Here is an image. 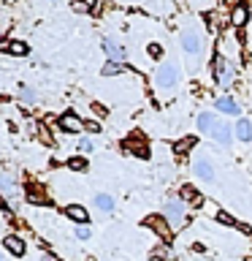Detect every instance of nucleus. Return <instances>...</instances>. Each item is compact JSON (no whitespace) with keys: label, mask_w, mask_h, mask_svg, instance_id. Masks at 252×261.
Listing matches in <instances>:
<instances>
[{"label":"nucleus","mask_w":252,"mask_h":261,"mask_svg":"<svg viewBox=\"0 0 252 261\" xmlns=\"http://www.w3.org/2000/svg\"><path fill=\"white\" fill-rule=\"evenodd\" d=\"M0 261H3V256H0Z\"/></svg>","instance_id":"obj_36"},{"label":"nucleus","mask_w":252,"mask_h":261,"mask_svg":"<svg viewBox=\"0 0 252 261\" xmlns=\"http://www.w3.org/2000/svg\"><path fill=\"white\" fill-rule=\"evenodd\" d=\"M217 125H219V120L214 117V114H209V112H203L201 117H198V128H201V130H206V134H214Z\"/></svg>","instance_id":"obj_15"},{"label":"nucleus","mask_w":252,"mask_h":261,"mask_svg":"<svg viewBox=\"0 0 252 261\" xmlns=\"http://www.w3.org/2000/svg\"><path fill=\"white\" fill-rule=\"evenodd\" d=\"M179 196H182V201L190 204V207H201V204H203V196H201V191L195 185H182Z\"/></svg>","instance_id":"obj_9"},{"label":"nucleus","mask_w":252,"mask_h":261,"mask_svg":"<svg viewBox=\"0 0 252 261\" xmlns=\"http://www.w3.org/2000/svg\"><path fill=\"white\" fill-rule=\"evenodd\" d=\"M68 169H71V171H84V169H87V161L81 158V155H76V158L68 161Z\"/></svg>","instance_id":"obj_25"},{"label":"nucleus","mask_w":252,"mask_h":261,"mask_svg":"<svg viewBox=\"0 0 252 261\" xmlns=\"http://www.w3.org/2000/svg\"><path fill=\"white\" fill-rule=\"evenodd\" d=\"M193 171H195V174H198L201 179H206V182H211V179H214V166H211L206 158H198V161H195Z\"/></svg>","instance_id":"obj_14"},{"label":"nucleus","mask_w":252,"mask_h":261,"mask_svg":"<svg viewBox=\"0 0 252 261\" xmlns=\"http://www.w3.org/2000/svg\"><path fill=\"white\" fill-rule=\"evenodd\" d=\"M19 98H22V101H27V103H33V101H36V90H30L27 85H22L19 87Z\"/></svg>","instance_id":"obj_28"},{"label":"nucleus","mask_w":252,"mask_h":261,"mask_svg":"<svg viewBox=\"0 0 252 261\" xmlns=\"http://www.w3.org/2000/svg\"><path fill=\"white\" fill-rule=\"evenodd\" d=\"M92 112L101 114V117H106V106H101V103H92Z\"/></svg>","instance_id":"obj_33"},{"label":"nucleus","mask_w":252,"mask_h":261,"mask_svg":"<svg viewBox=\"0 0 252 261\" xmlns=\"http://www.w3.org/2000/svg\"><path fill=\"white\" fill-rule=\"evenodd\" d=\"M6 248L11 250L14 256H24V242H22V237H16V234L6 237Z\"/></svg>","instance_id":"obj_17"},{"label":"nucleus","mask_w":252,"mask_h":261,"mask_svg":"<svg viewBox=\"0 0 252 261\" xmlns=\"http://www.w3.org/2000/svg\"><path fill=\"white\" fill-rule=\"evenodd\" d=\"M176 79H179V71H176V65H160L158 73H154V87L158 90H168V87H174L176 85Z\"/></svg>","instance_id":"obj_4"},{"label":"nucleus","mask_w":252,"mask_h":261,"mask_svg":"<svg viewBox=\"0 0 252 261\" xmlns=\"http://www.w3.org/2000/svg\"><path fill=\"white\" fill-rule=\"evenodd\" d=\"M146 226H149L152 231L158 234L160 240H166V242L171 240V231H174V228L168 226V220H166V215H149V218H146Z\"/></svg>","instance_id":"obj_5"},{"label":"nucleus","mask_w":252,"mask_h":261,"mask_svg":"<svg viewBox=\"0 0 252 261\" xmlns=\"http://www.w3.org/2000/svg\"><path fill=\"white\" fill-rule=\"evenodd\" d=\"M179 44H182L184 55H190V57L201 55V36H198V30H195V28H184L182 36H179Z\"/></svg>","instance_id":"obj_3"},{"label":"nucleus","mask_w":252,"mask_h":261,"mask_svg":"<svg viewBox=\"0 0 252 261\" xmlns=\"http://www.w3.org/2000/svg\"><path fill=\"white\" fill-rule=\"evenodd\" d=\"M236 136H239L241 142H249V139H252V122L249 120H239V122H236Z\"/></svg>","instance_id":"obj_20"},{"label":"nucleus","mask_w":252,"mask_h":261,"mask_svg":"<svg viewBox=\"0 0 252 261\" xmlns=\"http://www.w3.org/2000/svg\"><path fill=\"white\" fill-rule=\"evenodd\" d=\"M92 3H95V0H73V11L84 14V11H89V8H92Z\"/></svg>","instance_id":"obj_27"},{"label":"nucleus","mask_w":252,"mask_h":261,"mask_svg":"<svg viewBox=\"0 0 252 261\" xmlns=\"http://www.w3.org/2000/svg\"><path fill=\"white\" fill-rule=\"evenodd\" d=\"M3 52L6 55H14V57H22V55H27V44H22V41H6Z\"/></svg>","instance_id":"obj_16"},{"label":"nucleus","mask_w":252,"mask_h":261,"mask_svg":"<svg viewBox=\"0 0 252 261\" xmlns=\"http://www.w3.org/2000/svg\"><path fill=\"white\" fill-rule=\"evenodd\" d=\"M195 142H198L195 136H184V139H179V142L174 144V152H176V155H187V152H190L193 147H195Z\"/></svg>","instance_id":"obj_19"},{"label":"nucleus","mask_w":252,"mask_h":261,"mask_svg":"<svg viewBox=\"0 0 252 261\" xmlns=\"http://www.w3.org/2000/svg\"><path fill=\"white\" fill-rule=\"evenodd\" d=\"M38 136L44 139V142H52V139H49V134H46V128H44V125H38Z\"/></svg>","instance_id":"obj_34"},{"label":"nucleus","mask_w":252,"mask_h":261,"mask_svg":"<svg viewBox=\"0 0 252 261\" xmlns=\"http://www.w3.org/2000/svg\"><path fill=\"white\" fill-rule=\"evenodd\" d=\"M95 207L101 210V212H111L114 210V199H111L109 193H98L95 196Z\"/></svg>","instance_id":"obj_22"},{"label":"nucleus","mask_w":252,"mask_h":261,"mask_svg":"<svg viewBox=\"0 0 252 261\" xmlns=\"http://www.w3.org/2000/svg\"><path fill=\"white\" fill-rule=\"evenodd\" d=\"M84 130H87V134H101V122L87 120V122H84Z\"/></svg>","instance_id":"obj_29"},{"label":"nucleus","mask_w":252,"mask_h":261,"mask_svg":"<svg viewBox=\"0 0 252 261\" xmlns=\"http://www.w3.org/2000/svg\"><path fill=\"white\" fill-rule=\"evenodd\" d=\"M211 136H214V139H217V142L223 144V147H228V144H231V139H233V134H231V125H225V122H219V125H217V130H214Z\"/></svg>","instance_id":"obj_18"},{"label":"nucleus","mask_w":252,"mask_h":261,"mask_svg":"<svg viewBox=\"0 0 252 261\" xmlns=\"http://www.w3.org/2000/svg\"><path fill=\"white\" fill-rule=\"evenodd\" d=\"M214 76H217V82H219L223 90H231V85H233V65H231V60H225L223 55L214 57Z\"/></svg>","instance_id":"obj_2"},{"label":"nucleus","mask_w":252,"mask_h":261,"mask_svg":"<svg viewBox=\"0 0 252 261\" xmlns=\"http://www.w3.org/2000/svg\"><path fill=\"white\" fill-rule=\"evenodd\" d=\"M217 220H219V223H225V226H239V223H236V218L231 215V212H225V210H217Z\"/></svg>","instance_id":"obj_26"},{"label":"nucleus","mask_w":252,"mask_h":261,"mask_svg":"<svg viewBox=\"0 0 252 261\" xmlns=\"http://www.w3.org/2000/svg\"><path fill=\"white\" fill-rule=\"evenodd\" d=\"M125 150L133 152L136 158H149V147H146V142H144V139H138V136L128 139V142H125Z\"/></svg>","instance_id":"obj_10"},{"label":"nucleus","mask_w":252,"mask_h":261,"mask_svg":"<svg viewBox=\"0 0 252 261\" xmlns=\"http://www.w3.org/2000/svg\"><path fill=\"white\" fill-rule=\"evenodd\" d=\"M214 106H217V109L223 112V114H231V117H239V112H241V109H239V103H236L231 95H223V98H217V101H214Z\"/></svg>","instance_id":"obj_13"},{"label":"nucleus","mask_w":252,"mask_h":261,"mask_svg":"<svg viewBox=\"0 0 252 261\" xmlns=\"http://www.w3.org/2000/svg\"><path fill=\"white\" fill-rule=\"evenodd\" d=\"M52 3H57V0H52Z\"/></svg>","instance_id":"obj_35"},{"label":"nucleus","mask_w":252,"mask_h":261,"mask_svg":"<svg viewBox=\"0 0 252 261\" xmlns=\"http://www.w3.org/2000/svg\"><path fill=\"white\" fill-rule=\"evenodd\" d=\"M149 55H152V57H160V55H163V46H160V44H149Z\"/></svg>","instance_id":"obj_32"},{"label":"nucleus","mask_w":252,"mask_h":261,"mask_svg":"<svg viewBox=\"0 0 252 261\" xmlns=\"http://www.w3.org/2000/svg\"><path fill=\"white\" fill-rule=\"evenodd\" d=\"M24 193H27V201H30V204H49V201H52V199L44 193V188L36 185V182H30L27 188H24Z\"/></svg>","instance_id":"obj_11"},{"label":"nucleus","mask_w":252,"mask_h":261,"mask_svg":"<svg viewBox=\"0 0 252 261\" xmlns=\"http://www.w3.org/2000/svg\"><path fill=\"white\" fill-rule=\"evenodd\" d=\"M125 71H128V65H122V63H114V60H109V63H106L103 68H101V73H103V76H117V73H125Z\"/></svg>","instance_id":"obj_21"},{"label":"nucleus","mask_w":252,"mask_h":261,"mask_svg":"<svg viewBox=\"0 0 252 261\" xmlns=\"http://www.w3.org/2000/svg\"><path fill=\"white\" fill-rule=\"evenodd\" d=\"M249 22V6L247 3H239L231 8V24L233 28H244V24Z\"/></svg>","instance_id":"obj_8"},{"label":"nucleus","mask_w":252,"mask_h":261,"mask_svg":"<svg viewBox=\"0 0 252 261\" xmlns=\"http://www.w3.org/2000/svg\"><path fill=\"white\" fill-rule=\"evenodd\" d=\"M103 49H106V55H109L114 63H122V60H125V57H128L125 46H122L117 38H106V41H103Z\"/></svg>","instance_id":"obj_7"},{"label":"nucleus","mask_w":252,"mask_h":261,"mask_svg":"<svg viewBox=\"0 0 252 261\" xmlns=\"http://www.w3.org/2000/svg\"><path fill=\"white\" fill-rule=\"evenodd\" d=\"M60 130H65V134H79V130H84V120L73 112H65L60 117Z\"/></svg>","instance_id":"obj_6"},{"label":"nucleus","mask_w":252,"mask_h":261,"mask_svg":"<svg viewBox=\"0 0 252 261\" xmlns=\"http://www.w3.org/2000/svg\"><path fill=\"white\" fill-rule=\"evenodd\" d=\"M76 237L79 240H89V228L87 226H76Z\"/></svg>","instance_id":"obj_30"},{"label":"nucleus","mask_w":252,"mask_h":261,"mask_svg":"<svg viewBox=\"0 0 252 261\" xmlns=\"http://www.w3.org/2000/svg\"><path fill=\"white\" fill-rule=\"evenodd\" d=\"M152 256H154V258H160V261H174V253H171V248H166V245L154 248V250H152Z\"/></svg>","instance_id":"obj_24"},{"label":"nucleus","mask_w":252,"mask_h":261,"mask_svg":"<svg viewBox=\"0 0 252 261\" xmlns=\"http://www.w3.org/2000/svg\"><path fill=\"white\" fill-rule=\"evenodd\" d=\"M79 150L81 152H89V150H92V142H89V139H79Z\"/></svg>","instance_id":"obj_31"},{"label":"nucleus","mask_w":252,"mask_h":261,"mask_svg":"<svg viewBox=\"0 0 252 261\" xmlns=\"http://www.w3.org/2000/svg\"><path fill=\"white\" fill-rule=\"evenodd\" d=\"M0 191L14 199V196H16V182H14V179L8 177V174H0Z\"/></svg>","instance_id":"obj_23"},{"label":"nucleus","mask_w":252,"mask_h":261,"mask_svg":"<svg viewBox=\"0 0 252 261\" xmlns=\"http://www.w3.org/2000/svg\"><path fill=\"white\" fill-rule=\"evenodd\" d=\"M187 204L182 201V196H168L166 199V220L171 228H182L184 218H187Z\"/></svg>","instance_id":"obj_1"},{"label":"nucleus","mask_w":252,"mask_h":261,"mask_svg":"<svg viewBox=\"0 0 252 261\" xmlns=\"http://www.w3.org/2000/svg\"><path fill=\"white\" fill-rule=\"evenodd\" d=\"M65 215H68L73 223L76 226H84L87 220H89V215H87V210L81 207V204H68V207H65Z\"/></svg>","instance_id":"obj_12"}]
</instances>
